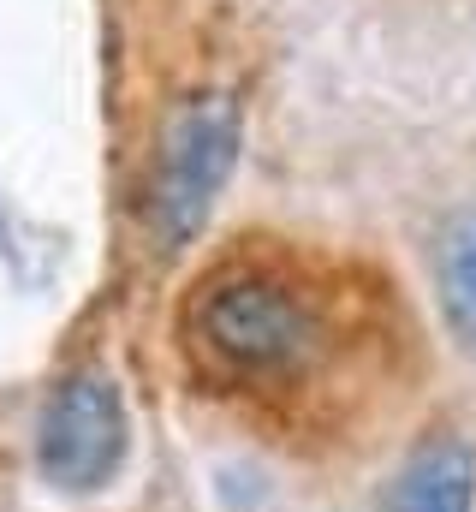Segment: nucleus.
<instances>
[{"instance_id": "f257e3e1", "label": "nucleus", "mask_w": 476, "mask_h": 512, "mask_svg": "<svg viewBox=\"0 0 476 512\" xmlns=\"http://www.w3.org/2000/svg\"><path fill=\"white\" fill-rule=\"evenodd\" d=\"M185 322L191 340L209 352V364L244 382L304 376L328 346L316 298L268 268H221L215 280L197 286Z\"/></svg>"}, {"instance_id": "f03ea898", "label": "nucleus", "mask_w": 476, "mask_h": 512, "mask_svg": "<svg viewBox=\"0 0 476 512\" xmlns=\"http://www.w3.org/2000/svg\"><path fill=\"white\" fill-rule=\"evenodd\" d=\"M238 161V102L233 96H191L167 131H161V161H155V203L149 221L167 251L191 245L233 179Z\"/></svg>"}, {"instance_id": "7ed1b4c3", "label": "nucleus", "mask_w": 476, "mask_h": 512, "mask_svg": "<svg viewBox=\"0 0 476 512\" xmlns=\"http://www.w3.org/2000/svg\"><path fill=\"white\" fill-rule=\"evenodd\" d=\"M131 447V423H125V399L108 376L84 370L48 393L42 423H36V465L54 489L66 495H90L119 471Z\"/></svg>"}, {"instance_id": "20e7f679", "label": "nucleus", "mask_w": 476, "mask_h": 512, "mask_svg": "<svg viewBox=\"0 0 476 512\" xmlns=\"http://www.w3.org/2000/svg\"><path fill=\"white\" fill-rule=\"evenodd\" d=\"M476 459L465 441H429L387 489L381 512H471Z\"/></svg>"}, {"instance_id": "39448f33", "label": "nucleus", "mask_w": 476, "mask_h": 512, "mask_svg": "<svg viewBox=\"0 0 476 512\" xmlns=\"http://www.w3.org/2000/svg\"><path fill=\"white\" fill-rule=\"evenodd\" d=\"M441 304L453 334L476 346V209L453 215L441 233Z\"/></svg>"}]
</instances>
